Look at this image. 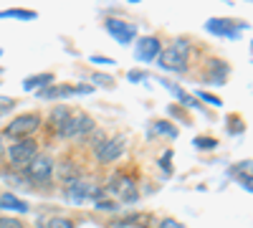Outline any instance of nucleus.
<instances>
[{
  "label": "nucleus",
  "mask_w": 253,
  "mask_h": 228,
  "mask_svg": "<svg viewBox=\"0 0 253 228\" xmlns=\"http://www.w3.org/2000/svg\"><path fill=\"white\" fill-rule=\"evenodd\" d=\"M187 53H190V44L182 38H177L172 46H167L160 51L157 56V66L162 71H172V74H182L187 71Z\"/></svg>",
  "instance_id": "1"
},
{
  "label": "nucleus",
  "mask_w": 253,
  "mask_h": 228,
  "mask_svg": "<svg viewBox=\"0 0 253 228\" xmlns=\"http://www.w3.org/2000/svg\"><path fill=\"white\" fill-rule=\"evenodd\" d=\"M38 155V142L36 139H15V144H10L8 147V160H10V165L13 168H28V165L33 162V157Z\"/></svg>",
  "instance_id": "2"
},
{
  "label": "nucleus",
  "mask_w": 253,
  "mask_h": 228,
  "mask_svg": "<svg viewBox=\"0 0 253 228\" xmlns=\"http://www.w3.org/2000/svg\"><path fill=\"white\" fill-rule=\"evenodd\" d=\"M38 127H41V117H38V114H20V117H15L8 127H5V137L28 139Z\"/></svg>",
  "instance_id": "3"
},
{
  "label": "nucleus",
  "mask_w": 253,
  "mask_h": 228,
  "mask_svg": "<svg viewBox=\"0 0 253 228\" xmlns=\"http://www.w3.org/2000/svg\"><path fill=\"white\" fill-rule=\"evenodd\" d=\"M94 127H96L94 119H91L89 114L79 112V114H71V117L66 119V124L58 130V135L66 137V139H74V137H81V135H89Z\"/></svg>",
  "instance_id": "4"
},
{
  "label": "nucleus",
  "mask_w": 253,
  "mask_h": 228,
  "mask_svg": "<svg viewBox=\"0 0 253 228\" xmlns=\"http://www.w3.org/2000/svg\"><path fill=\"white\" fill-rule=\"evenodd\" d=\"M205 28L223 38H238L241 31H248V23H243V20H228V18H210Z\"/></svg>",
  "instance_id": "5"
},
{
  "label": "nucleus",
  "mask_w": 253,
  "mask_h": 228,
  "mask_svg": "<svg viewBox=\"0 0 253 228\" xmlns=\"http://www.w3.org/2000/svg\"><path fill=\"white\" fill-rule=\"evenodd\" d=\"M26 175H28V180L36 182V185H46V182L51 180V175H53V162H51V157L36 155L33 162L26 168Z\"/></svg>",
  "instance_id": "6"
},
{
  "label": "nucleus",
  "mask_w": 253,
  "mask_h": 228,
  "mask_svg": "<svg viewBox=\"0 0 253 228\" xmlns=\"http://www.w3.org/2000/svg\"><path fill=\"white\" fill-rule=\"evenodd\" d=\"M104 28H107V33L117 41L119 46L132 44L134 36H137V28H134L132 23H124V20H119V18H109L107 23H104Z\"/></svg>",
  "instance_id": "7"
},
{
  "label": "nucleus",
  "mask_w": 253,
  "mask_h": 228,
  "mask_svg": "<svg viewBox=\"0 0 253 228\" xmlns=\"http://www.w3.org/2000/svg\"><path fill=\"white\" fill-rule=\"evenodd\" d=\"M160 51H162L160 38L157 36H144V38L137 41L134 56H137V61H142V64H152V61H157Z\"/></svg>",
  "instance_id": "8"
},
{
  "label": "nucleus",
  "mask_w": 253,
  "mask_h": 228,
  "mask_svg": "<svg viewBox=\"0 0 253 228\" xmlns=\"http://www.w3.org/2000/svg\"><path fill=\"white\" fill-rule=\"evenodd\" d=\"M124 144H126V139H124L122 135H117V137L107 139V142H104L101 147L96 150V160H99V162H114L117 157H122Z\"/></svg>",
  "instance_id": "9"
},
{
  "label": "nucleus",
  "mask_w": 253,
  "mask_h": 228,
  "mask_svg": "<svg viewBox=\"0 0 253 228\" xmlns=\"http://www.w3.org/2000/svg\"><path fill=\"white\" fill-rule=\"evenodd\" d=\"M63 193H66V198H69V200H71L74 205H79V203H84L86 198L96 195V190L91 188L89 182H84V180H76V182L66 185V188H63Z\"/></svg>",
  "instance_id": "10"
},
{
  "label": "nucleus",
  "mask_w": 253,
  "mask_h": 228,
  "mask_svg": "<svg viewBox=\"0 0 253 228\" xmlns=\"http://www.w3.org/2000/svg\"><path fill=\"white\" fill-rule=\"evenodd\" d=\"M208 79L213 81L215 87H223V81H225V76H228V64L225 61H218V58H213V61H208Z\"/></svg>",
  "instance_id": "11"
},
{
  "label": "nucleus",
  "mask_w": 253,
  "mask_h": 228,
  "mask_svg": "<svg viewBox=\"0 0 253 228\" xmlns=\"http://www.w3.org/2000/svg\"><path fill=\"white\" fill-rule=\"evenodd\" d=\"M69 96H76L74 87H61V84H51L46 89L38 91V99H69Z\"/></svg>",
  "instance_id": "12"
},
{
  "label": "nucleus",
  "mask_w": 253,
  "mask_h": 228,
  "mask_svg": "<svg viewBox=\"0 0 253 228\" xmlns=\"http://www.w3.org/2000/svg\"><path fill=\"white\" fill-rule=\"evenodd\" d=\"M53 81H56L53 74H36V76H28V79L23 81V89H26V91H41V89L51 87Z\"/></svg>",
  "instance_id": "13"
},
{
  "label": "nucleus",
  "mask_w": 253,
  "mask_h": 228,
  "mask_svg": "<svg viewBox=\"0 0 253 228\" xmlns=\"http://www.w3.org/2000/svg\"><path fill=\"white\" fill-rule=\"evenodd\" d=\"M0 208H3V211H13V213H28V203L15 198L13 193H3V195H0Z\"/></svg>",
  "instance_id": "14"
},
{
  "label": "nucleus",
  "mask_w": 253,
  "mask_h": 228,
  "mask_svg": "<svg viewBox=\"0 0 253 228\" xmlns=\"http://www.w3.org/2000/svg\"><path fill=\"white\" fill-rule=\"evenodd\" d=\"M162 84H165V89H170V91H172V94H175V96H177V99L182 101L185 107H190V109H200L198 99H195V96H190V94H187L185 89H180V87L175 84V81H167V79H162Z\"/></svg>",
  "instance_id": "15"
},
{
  "label": "nucleus",
  "mask_w": 253,
  "mask_h": 228,
  "mask_svg": "<svg viewBox=\"0 0 253 228\" xmlns=\"http://www.w3.org/2000/svg\"><path fill=\"white\" fill-rule=\"evenodd\" d=\"M71 117V112H69V107L66 104H56L53 109H51V114H48V124L51 127H56V132L66 124V119Z\"/></svg>",
  "instance_id": "16"
},
{
  "label": "nucleus",
  "mask_w": 253,
  "mask_h": 228,
  "mask_svg": "<svg viewBox=\"0 0 253 228\" xmlns=\"http://www.w3.org/2000/svg\"><path fill=\"white\" fill-rule=\"evenodd\" d=\"M58 178L63 180V185H71V182L81 180V170L76 168L74 162H63L61 168H58Z\"/></svg>",
  "instance_id": "17"
},
{
  "label": "nucleus",
  "mask_w": 253,
  "mask_h": 228,
  "mask_svg": "<svg viewBox=\"0 0 253 228\" xmlns=\"http://www.w3.org/2000/svg\"><path fill=\"white\" fill-rule=\"evenodd\" d=\"M0 18H18V20H36V10H20V8H10V10H0Z\"/></svg>",
  "instance_id": "18"
},
{
  "label": "nucleus",
  "mask_w": 253,
  "mask_h": 228,
  "mask_svg": "<svg viewBox=\"0 0 253 228\" xmlns=\"http://www.w3.org/2000/svg\"><path fill=\"white\" fill-rule=\"evenodd\" d=\"M155 132H160V135H165V137H170V139L177 137V130L170 127V122H155Z\"/></svg>",
  "instance_id": "19"
},
{
  "label": "nucleus",
  "mask_w": 253,
  "mask_h": 228,
  "mask_svg": "<svg viewBox=\"0 0 253 228\" xmlns=\"http://www.w3.org/2000/svg\"><path fill=\"white\" fill-rule=\"evenodd\" d=\"M89 135H91V137H89V144H91V147H94V152H96V150L101 147V144L107 142V135H104L101 130H96V127H94Z\"/></svg>",
  "instance_id": "20"
},
{
  "label": "nucleus",
  "mask_w": 253,
  "mask_h": 228,
  "mask_svg": "<svg viewBox=\"0 0 253 228\" xmlns=\"http://www.w3.org/2000/svg\"><path fill=\"white\" fill-rule=\"evenodd\" d=\"M195 147L198 150H215L218 147V139H213V137H195Z\"/></svg>",
  "instance_id": "21"
},
{
  "label": "nucleus",
  "mask_w": 253,
  "mask_h": 228,
  "mask_svg": "<svg viewBox=\"0 0 253 228\" xmlns=\"http://www.w3.org/2000/svg\"><path fill=\"white\" fill-rule=\"evenodd\" d=\"M91 81H94V84H99V87H104V89H114V79L107 76V74H94Z\"/></svg>",
  "instance_id": "22"
},
{
  "label": "nucleus",
  "mask_w": 253,
  "mask_h": 228,
  "mask_svg": "<svg viewBox=\"0 0 253 228\" xmlns=\"http://www.w3.org/2000/svg\"><path fill=\"white\" fill-rule=\"evenodd\" d=\"M46 228H76V226H74V221H69V218L56 216V218H51V221H48V226H46Z\"/></svg>",
  "instance_id": "23"
},
{
  "label": "nucleus",
  "mask_w": 253,
  "mask_h": 228,
  "mask_svg": "<svg viewBox=\"0 0 253 228\" xmlns=\"http://www.w3.org/2000/svg\"><path fill=\"white\" fill-rule=\"evenodd\" d=\"M195 99H203V101H208L210 107H220V104H223V101H220L218 96H213V94H208V91H203V89L198 91V96H195Z\"/></svg>",
  "instance_id": "24"
},
{
  "label": "nucleus",
  "mask_w": 253,
  "mask_h": 228,
  "mask_svg": "<svg viewBox=\"0 0 253 228\" xmlns=\"http://www.w3.org/2000/svg\"><path fill=\"white\" fill-rule=\"evenodd\" d=\"M13 107H15V101H13L10 96H0V117L8 114V112H13Z\"/></svg>",
  "instance_id": "25"
},
{
  "label": "nucleus",
  "mask_w": 253,
  "mask_h": 228,
  "mask_svg": "<svg viewBox=\"0 0 253 228\" xmlns=\"http://www.w3.org/2000/svg\"><path fill=\"white\" fill-rule=\"evenodd\" d=\"M0 228H23L18 218H8V216H0Z\"/></svg>",
  "instance_id": "26"
},
{
  "label": "nucleus",
  "mask_w": 253,
  "mask_h": 228,
  "mask_svg": "<svg viewBox=\"0 0 253 228\" xmlns=\"http://www.w3.org/2000/svg\"><path fill=\"white\" fill-rule=\"evenodd\" d=\"M228 130H230V135H238V132L246 130V124H243L238 117H230V127H228Z\"/></svg>",
  "instance_id": "27"
},
{
  "label": "nucleus",
  "mask_w": 253,
  "mask_h": 228,
  "mask_svg": "<svg viewBox=\"0 0 253 228\" xmlns=\"http://www.w3.org/2000/svg\"><path fill=\"white\" fill-rule=\"evenodd\" d=\"M91 64H99V66H114L117 61L109 58V56H91Z\"/></svg>",
  "instance_id": "28"
},
{
  "label": "nucleus",
  "mask_w": 253,
  "mask_h": 228,
  "mask_svg": "<svg viewBox=\"0 0 253 228\" xmlns=\"http://www.w3.org/2000/svg\"><path fill=\"white\" fill-rule=\"evenodd\" d=\"M170 160H172V152L167 150V152H165V157L160 160V168L165 170V175H170V173H172V168H170Z\"/></svg>",
  "instance_id": "29"
},
{
  "label": "nucleus",
  "mask_w": 253,
  "mask_h": 228,
  "mask_svg": "<svg viewBox=\"0 0 253 228\" xmlns=\"http://www.w3.org/2000/svg\"><path fill=\"white\" fill-rule=\"evenodd\" d=\"M96 208H99V211H117V205H114L112 200H101V198H96Z\"/></svg>",
  "instance_id": "30"
},
{
  "label": "nucleus",
  "mask_w": 253,
  "mask_h": 228,
  "mask_svg": "<svg viewBox=\"0 0 253 228\" xmlns=\"http://www.w3.org/2000/svg\"><path fill=\"white\" fill-rule=\"evenodd\" d=\"M157 228H185V226H182V223H177L175 218H165V221H162Z\"/></svg>",
  "instance_id": "31"
},
{
  "label": "nucleus",
  "mask_w": 253,
  "mask_h": 228,
  "mask_svg": "<svg viewBox=\"0 0 253 228\" xmlns=\"http://www.w3.org/2000/svg\"><path fill=\"white\" fill-rule=\"evenodd\" d=\"M238 182H241L243 188H246V190L251 193V175H248V173H246V175H241V178H238Z\"/></svg>",
  "instance_id": "32"
},
{
  "label": "nucleus",
  "mask_w": 253,
  "mask_h": 228,
  "mask_svg": "<svg viewBox=\"0 0 253 228\" xmlns=\"http://www.w3.org/2000/svg\"><path fill=\"white\" fill-rule=\"evenodd\" d=\"M126 79H129V81H142L144 74L142 71H129V74H126Z\"/></svg>",
  "instance_id": "33"
},
{
  "label": "nucleus",
  "mask_w": 253,
  "mask_h": 228,
  "mask_svg": "<svg viewBox=\"0 0 253 228\" xmlns=\"http://www.w3.org/2000/svg\"><path fill=\"white\" fill-rule=\"evenodd\" d=\"M0 152H3V144H0Z\"/></svg>",
  "instance_id": "34"
},
{
  "label": "nucleus",
  "mask_w": 253,
  "mask_h": 228,
  "mask_svg": "<svg viewBox=\"0 0 253 228\" xmlns=\"http://www.w3.org/2000/svg\"><path fill=\"white\" fill-rule=\"evenodd\" d=\"M0 56H3V48H0Z\"/></svg>",
  "instance_id": "35"
},
{
  "label": "nucleus",
  "mask_w": 253,
  "mask_h": 228,
  "mask_svg": "<svg viewBox=\"0 0 253 228\" xmlns=\"http://www.w3.org/2000/svg\"><path fill=\"white\" fill-rule=\"evenodd\" d=\"M0 74H3V69H0Z\"/></svg>",
  "instance_id": "36"
},
{
  "label": "nucleus",
  "mask_w": 253,
  "mask_h": 228,
  "mask_svg": "<svg viewBox=\"0 0 253 228\" xmlns=\"http://www.w3.org/2000/svg\"><path fill=\"white\" fill-rule=\"evenodd\" d=\"M117 228H119V226H117Z\"/></svg>",
  "instance_id": "37"
}]
</instances>
